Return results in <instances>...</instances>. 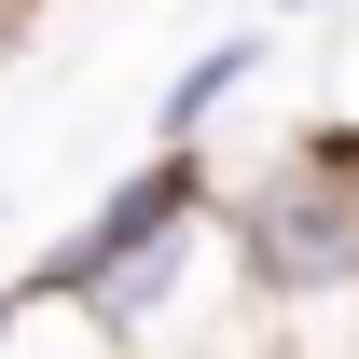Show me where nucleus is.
I'll return each mask as SVG.
<instances>
[{
	"instance_id": "nucleus-1",
	"label": "nucleus",
	"mask_w": 359,
	"mask_h": 359,
	"mask_svg": "<svg viewBox=\"0 0 359 359\" xmlns=\"http://www.w3.org/2000/svg\"><path fill=\"white\" fill-rule=\"evenodd\" d=\"M222 249H235V290L263 318H304V304H359V166L318 138L304 166L222 194Z\"/></svg>"
},
{
	"instance_id": "nucleus-2",
	"label": "nucleus",
	"mask_w": 359,
	"mask_h": 359,
	"mask_svg": "<svg viewBox=\"0 0 359 359\" xmlns=\"http://www.w3.org/2000/svg\"><path fill=\"white\" fill-rule=\"evenodd\" d=\"M208 222H222L208 138H152V152H138V166L97 194V222H83V235H55V249L14 276V290H28V304H83L111 263H138V249H180V235H208Z\"/></svg>"
},
{
	"instance_id": "nucleus-3",
	"label": "nucleus",
	"mask_w": 359,
	"mask_h": 359,
	"mask_svg": "<svg viewBox=\"0 0 359 359\" xmlns=\"http://www.w3.org/2000/svg\"><path fill=\"white\" fill-rule=\"evenodd\" d=\"M249 69H263V28H222L208 55H180V69H166V97H152V138H208L235 97H249Z\"/></svg>"
},
{
	"instance_id": "nucleus-4",
	"label": "nucleus",
	"mask_w": 359,
	"mask_h": 359,
	"mask_svg": "<svg viewBox=\"0 0 359 359\" xmlns=\"http://www.w3.org/2000/svg\"><path fill=\"white\" fill-rule=\"evenodd\" d=\"M276 14H318V0H276Z\"/></svg>"
},
{
	"instance_id": "nucleus-5",
	"label": "nucleus",
	"mask_w": 359,
	"mask_h": 359,
	"mask_svg": "<svg viewBox=\"0 0 359 359\" xmlns=\"http://www.w3.org/2000/svg\"><path fill=\"white\" fill-rule=\"evenodd\" d=\"M0 222H14V208H0Z\"/></svg>"
},
{
	"instance_id": "nucleus-6",
	"label": "nucleus",
	"mask_w": 359,
	"mask_h": 359,
	"mask_svg": "<svg viewBox=\"0 0 359 359\" xmlns=\"http://www.w3.org/2000/svg\"><path fill=\"white\" fill-rule=\"evenodd\" d=\"M14 14H28V0H14Z\"/></svg>"
},
{
	"instance_id": "nucleus-7",
	"label": "nucleus",
	"mask_w": 359,
	"mask_h": 359,
	"mask_svg": "<svg viewBox=\"0 0 359 359\" xmlns=\"http://www.w3.org/2000/svg\"><path fill=\"white\" fill-rule=\"evenodd\" d=\"M346 14H359V0H346Z\"/></svg>"
}]
</instances>
